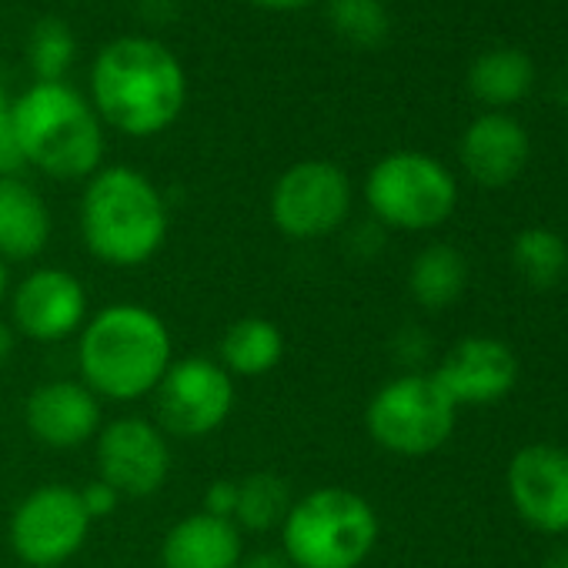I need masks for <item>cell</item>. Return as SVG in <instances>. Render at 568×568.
<instances>
[{"mask_svg": "<svg viewBox=\"0 0 568 568\" xmlns=\"http://www.w3.org/2000/svg\"><path fill=\"white\" fill-rule=\"evenodd\" d=\"M88 288L68 267H34L11 295V328L31 342H64L88 325Z\"/></svg>", "mask_w": 568, "mask_h": 568, "instance_id": "obj_12", "label": "cell"}, {"mask_svg": "<svg viewBox=\"0 0 568 568\" xmlns=\"http://www.w3.org/2000/svg\"><path fill=\"white\" fill-rule=\"evenodd\" d=\"M462 164L481 187L511 184L528 161V134L508 114H481L462 134Z\"/></svg>", "mask_w": 568, "mask_h": 568, "instance_id": "obj_16", "label": "cell"}, {"mask_svg": "<svg viewBox=\"0 0 568 568\" xmlns=\"http://www.w3.org/2000/svg\"><path fill=\"white\" fill-rule=\"evenodd\" d=\"M168 204L148 174L111 164L88 178L81 197V237L111 267H141L168 241Z\"/></svg>", "mask_w": 568, "mask_h": 568, "instance_id": "obj_3", "label": "cell"}, {"mask_svg": "<svg viewBox=\"0 0 568 568\" xmlns=\"http://www.w3.org/2000/svg\"><path fill=\"white\" fill-rule=\"evenodd\" d=\"M14 342H18V335H14L11 322L0 318V365H4L14 355Z\"/></svg>", "mask_w": 568, "mask_h": 568, "instance_id": "obj_30", "label": "cell"}, {"mask_svg": "<svg viewBox=\"0 0 568 568\" xmlns=\"http://www.w3.org/2000/svg\"><path fill=\"white\" fill-rule=\"evenodd\" d=\"M234 508H237V478H217L204 488V505L201 511L217 515V518H231L234 521Z\"/></svg>", "mask_w": 568, "mask_h": 568, "instance_id": "obj_27", "label": "cell"}, {"mask_svg": "<svg viewBox=\"0 0 568 568\" xmlns=\"http://www.w3.org/2000/svg\"><path fill=\"white\" fill-rule=\"evenodd\" d=\"M11 124V98L4 91V84H0V131H4Z\"/></svg>", "mask_w": 568, "mask_h": 568, "instance_id": "obj_33", "label": "cell"}, {"mask_svg": "<svg viewBox=\"0 0 568 568\" xmlns=\"http://www.w3.org/2000/svg\"><path fill=\"white\" fill-rule=\"evenodd\" d=\"M241 558V528L207 511L178 518L161 541V568H237Z\"/></svg>", "mask_w": 568, "mask_h": 568, "instance_id": "obj_17", "label": "cell"}, {"mask_svg": "<svg viewBox=\"0 0 568 568\" xmlns=\"http://www.w3.org/2000/svg\"><path fill=\"white\" fill-rule=\"evenodd\" d=\"M51 241L48 201L24 178H0V257L31 261Z\"/></svg>", "mask_w": 568, "mask_h": 568, "instance_id": "obj_18", "label": "cell"}, {"mask_svg": "<svg viewBox=\"0 0 568 568\" xmlns=\"http://www.w3.org/2000/svg\"><path fill=\"white\" fill-rule=\"evenodd\" d=\"M24 164H28V158L18 144L14 128L8 124L4 131H0V178H18Z\"/></svg>", "mask_w": 568, "mask_h": 568, "instance_id": "obj_28", "label": "cell"}, {"mask_svg": "<svg viewBox=\"0 0 568 568\" xmlns=\"http://www.w3.org/2000/svg\"><path fill=\"white\" fill-rule=\"evenodd\" d=\"M365 201L388 227L432 231L452 217L458 184L442 161L422 151H395L368 171Z\"/></svg>", "mask_w": 568, "mask_h": 568, "instance_id": "obj_7", "label": "cell"}, {"mask_svg": "<svg viewBox=\"0 0 568 568\" xmlns=\"http://www.w3.org/2000/svg\"><path fill=\"white\" fill-rule=\"evenodd\" d=\"M508 495L521 521L545 535H568V452L558 445L518 448L508 462Z\"/></svg>", "mask_w": 568, "mask_h": 568, "instance_id": "obj_13", "label": "cell"}, {"mask_svg": "<svg viewBox=\"0 0 568 568\" xmlns=\"http://www.w3.org/2000/svg\"><path fill=\"white\" fill-rule=\"evenodd\" d=\"M91 98L101 124H111L128 138H154L181 118L187 78L161 41L128 34L98 54L91 68Z\"/></svg>", "mask_w": 568, "mask_h": 568, "instance_id": "obj_1", "label": "cell"}, {"mask_svg": "<svg viewBox=\"0 0 568 568\" xmlns=\"http://www.w3.org/2000/svg\"><path fill=\"white\" fill-rule=\"evenodd\" d=\"M292 488L274 471H254L237 478V508L234 525L241 531H271L281 528L284 515L292 508Z\"/></svg>", "mask_w": 568, "mask_h": 568, "instance_id": "obj_22", "label": "cell"}, {"mask_svg": "<svg viewBox=\"0 0 568 568\" xmlns=\"http://www.w3.org/2000/svg\"><path fill=\"white\" fill-rule=\"evenodd\" d=\"M171 438L141 415L104 422L94 438L98 478L121 498H151L171 478Z\"/></svg>", "mask_w": 568, "mask_h": 568, "instance_id": "obj_11", "label": "cell"}, {"mask_svg": "<svg viewBox=\"0 0 568 568\" xmlns=\"http://www.w3.org/2000/svg\"><path fill=\"white\" fill-rule=\"evenodd\" d=\"M8 292H11V271H8V261L0 257V302L8 298Z\"/></svg>", "mask_w": 568, "mask_h": 568, "instance_id": "obj_34", "label": "cell"}, {"mask_svg": "<svg viewBox=\"0 0 568 568\" xmlns=\"http://www.w3.org/2000/svg\"><path fill=\"white\" fill-rule=\"evenodd\" d=\"M541 568H568V545L555 548V551L545 558V565H541Z\"/></svg>", "mask_w": 568, "mask_h": 568, "instance_id": "obj_32", "label": "cell"}, {"mask_svg": "<svg viewBox=\"0 0 568 568\" xmlns=\"http://www.w3.org/2000/svg\"><path fill=\"white\" fill-rule=\"evenodd\" d=\"M237 568H295L284 551H251L237 561Z\"/></svg>", "mask_w": 568, "mask_h": 568, "instance_id": "obj_29", "label": "cell"}, {"mask_svg": "<svg viewBox=\"0 0 568 568\" xmlns=\"http://www.w3.org/2000/svg\"><path fill=\"white\" fill-rule=\"evenodd\" d=\"M511 264L531 288H551L568 271V244L548 227H528L511 241Z\"/></svg>", "mask_w": 568, "mask_h": 568, "instance_id": "obj_23", "label": "cell"}, {"mask_svg": "<svg viewBox=\"0 0 568 568\" xmlns=\"http://www.w3.org/2000/svg\"><path fill=\"white\" fill-rule=\"evenodd\" d=\"M251 4L267 8V11H298V8L312 4V0H251Z\"/></svg>", "mask_w": 568, "mask_h": 568, "instance_id": "obj_31", "label": "cell"}, {"mask_svg": "<svg viewBox=\"0 0 568 568\" xmlns=\"http://www.w3.org/2000/svg\"><path fill=\"white\" fill-rule=\"evenodd\" d=\"M284 358V335L271 318L247 315L224 328L217 345V365L231 378H261Z\"/></svg>", "mask_w": 568, "mask_h": 568, "instance_id": "obj_19", "label": "cell"}, {"mask_svg": "<svg viewBox=\"0 0 568 568\" xmlns=\"http://www.w3.org/2000/svg\"><path fill=\"white\" fill-rule=\"evenodd\" d=\"M174 362L164 318L144 305L118 302L88 318L78 335L81 382L101 402L148 398Z\"/></svg>", "mask_w": 568, "mask_h": 568, "instance_id": "obj_2", "label": "cell"}, {"mask_svg": "<svg viewBox=\"0 0 568 568\" xmlns=\"http://www.w3.org/2000/svg\"><path fill=\"white\" fill-rule=\"evenodd\" d=\"M277 531L295 568H358L375 551L382 521L365 495L322 485L292 501Z\"/></svg>", "mask_w": 568, "mask_h": 568, "instance_id": "obj_5", "label": "cell"}, {"mask_svg": "<svg viewBox=\"0 0 568 568\" xmlns=\"http://www.w3.org/2000/svg\"><path fill=\"white\" fill-rule=\"evenodd\" d=\"M91 525L94 521L84 511L81 488L51 481L28 491L14 505L8 538L28 568H61L84 548Z\"/></svg>", "mask_w": 568, "mask_h": 568, "instance_id": "obj_9", "label": "cell"}, {"mask_svg": "<svg viewBox=\"0 0 568 568\" xmlns=\"http://www.w3.org/2000/svg\"><path fill=\"white\" fill-rule=\"evenodd\" d=\"M458 405L442 392L435 375H402L382 385L368 408L365 428L372 442L402 458L438 452L455 432Z\"/></svg>", "mask_w": 568, "mask_h": 568, "instance_id": "obj_6", "label": "cell"}, {"mask_svg": "<svg viewBox=\"0 0 568 568\" xmlns=\"http://www.w3.org/2000/svg\"><path fill=\"white\" fill-rule=\"evenodd\" d=\"M328 21L335 34L355 48H382L392 31V18L382 0H332Z\"/></svg>", "mask_w": 568, "mask_h": 568, "instance_id": "obj_24", "label": "cell"}, {"mask_svg": "<svg viewBox=\"0 0 568 568\" xmlns=\"http://www.w3.org/2000/svg\"><path fill=\"white\" fill-rule=\"evenodd\" d=\"M154 425L168 438L197 442L214 435L234 412V378L217 358L191 355L174 358L158 388L151 392Z\"/></svg>", "mask_w": 568, "mask_h": 568, "instance_id": "obj_8", "label": "cell"}, {"mask_svg": "<svg viewBox=\"0 0 568 568\" xmlns=\"http://www.w3.org/2000/svg\"><path fill=\"white\" fill-rule=\"evenodd\" d=\"M24 425L48 448H81L104 425L101 398L74 378L44 382L24 402Z\"/></svg>", "mask_w": 568, "mask_h": 568, "instance_id": "obj_14", "label": "cell"}, {"mask_svg": "<svg viewBox=\"0 0 568 568\" xmlns=\"http://www.w3.org/2000/svg\"><path fill=\"white\" fill-rule=\"evenodd\" d=\"M74 34L61 18H41L28 34V64L38 81H64L74 64Z\"/></svg>", "mask_w": 568, "mask_h": 568, "instance_id": "obj_25", "label": "cell"}, {"mask_svg": "<svg viewBox=\"0 0 568 568\" xmlns=\"http://www.w3.org/2000/svg\"><path fill=\"white\" fill-rule=\"evenodd\" d=\"M435 382L455 405H491L515 388L518 358L498 338H465L445 355Z\"/></svg>", "mask_w": 568, "mask_h": 568, "instance_id": "obj_15", "label": "cell"}, {"mask_svg": "<svg viewBox=\"0 0 568 568\" xmlns=\"http://www.w3.org/2000/svg\"><path fill=\"white\" fill-rule=\"evenodd\" d=\"M274 227L292 241L335 234L352 214V181L335 161H298L284 171L267 197Z\"/></svg>", "mask_w": 568, "mask_h": 568, "instance_id": "obj_10", "label": "cell"}, {"mask_svg": "<svg viewBox=\"0 0 568 568\" xmlns=\"http://www.w3.org/2000/svg\"><path fill=\"white\" fill-rule=\"evenodd\" d=\"M81 501H84V511L91 515V521H101V518H111L118 511V505L124 501L108 481L94 478L81 488Z\"/></svg>", "mask_w": 568, "mask_h": 568, "instance_id": "obj_26", "label": "cell"}, {"mask_svg": "<svg viewBox=\"0 0 568 568\" xmlns=\"http://www.w3.org/2000/svg\"><path fill=\"white\" fill-rule=\"evenodd\" d=\"M558 98L561 101H568V71L561 74V81H558Z\"/></svg>", "mask_w": 568, "mask_h": 568, "instance_id": "obj_35", "label": "cell"}, {"mask_svg": "<svg viewBox=\"0 0 568 568\" xmlns=\"http://www.w3.org/2000/svg\"><path fill=\"white\" fill-rule=\"evenodd\" d=\"M18 144L38 171L58 181H81L101 171L104 128L94 111L64 81H38L11 104Z\"/></svg>", "mask_w": 568, "mask_h": 568, "instance_id": "obj_4", "label": "cell"}, {"mask_svg": "<svg viewBox=\"0 0 568 568\" xmlns=\"http://www.w3.org/2000/svg\"><path fill=\"white\" fill-rule=\"evenodd\" d=\"M468 288V261L455 244H428L415 254L412 267H408V292L412 298L428 308V312H442L452 308Z\"/></svg>", "mask_w": 568, "mask_h": 568, "instance_id": "obj_20", "label": "cell"}, {"mask_svg": "<svg viewBox=\"0 0 568 568\" xmlns=\"http://www.w3.org/2000/svg\"><path fill=\"white\" fill-rule=\"evenodd\" d=\"M531 81H535V64L528 54H521L515 48L485 51L468 71L471 94L491 108L515 104L518 98H525L531 91Z\"/></svg>", "mask_w": 568, "mask_h": 568, "instance_id": "obj_21", "label": "cell"}]
</instances>
